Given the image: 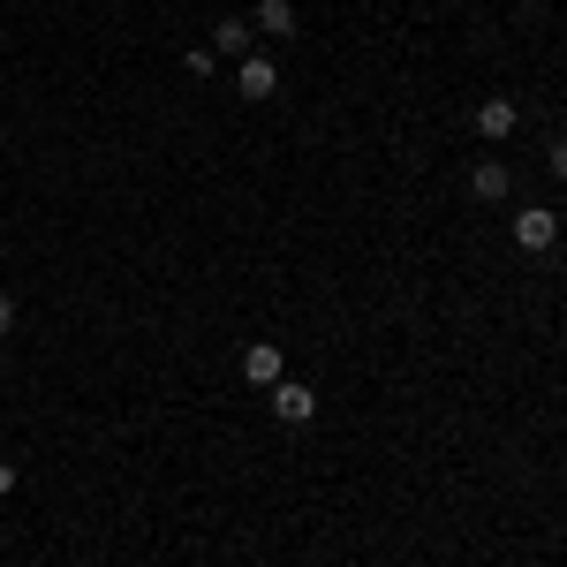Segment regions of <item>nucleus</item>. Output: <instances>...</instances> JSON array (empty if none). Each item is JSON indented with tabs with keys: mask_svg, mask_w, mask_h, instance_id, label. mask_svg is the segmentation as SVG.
<instances>
[{
	"mask_svg": "<svg viewBox=\"0 0 567 567\" xmlns=\"http://www.w3.org/2000/svg\"><path fill=\"white\" fill-rule=\"evenodd\" d=\"M523 130V106H515V99H484L477 106V136L484 144H499V136H515Z\"/></svg>",
	"mask_w": 567,
	"mask_h": 567,
	"instance_id": "obj_5",
	"label": "nucleus"
},
{
	"mask_svg": "<svg viewBox=\"0 0 567 567\" xmlns=\"http://www.w3.org/2000/svg\"><path fill=\"white\" fill-rule=\"evenodd\" d=\"M243 379H250V386H280V379H288V355L272 349V341H250V349H243Z\"/></svg>",
	"mask_w": 567,
	"mask_h": 567,
	"instance_id": "obj_2",
	"label": "nucleus"
},
{
	"mask_svg": "<svg viewBox=\"0 0 567 567\" xmlns=\"http://www.w3.org/2000/svg\"><path fill=\"white\" fill-rule=\"evenodd\" d=\"M507 189H515V167H499V159H477V167H470V197H484V205H499Z\"/></svg>",
	"mask_w": 567,
	"mask_h": 567,
	"instance_id": "obj_6",
	"label": "nucleus"
},
{
	"mask_svg": "<svg viewBox=\"0 0 567 567\" xmlns=\"http://www.w3.org/2000/svg\"><path fill=\"white\" fill-rule=\"evenodd\" d=\"M250 45H258V31H250L243 16H219V23H213V53H227V61H243Z\"/></svg>",
	"mask_w": 567,
	"mask_h": 567,
	"instance_id": "obj_7",
	"label": "nucleus"
},
{
	"mask_svg": "<svg viewBox=\"0 0 567 567\" xmlns=\"http://www.w3.org/2000/svg\"><path fill=\"white\" fill-rule=\"evenodd\" d=\"M250 31H265V39H296V0H258V23Z\"/></svg>",
	"mask_w": 567,
	"mask_h": 567,
	"instance_id": "obj_8",
	"label": "nucleus"
},
{
	"mask_svg": "<svg viewBox=\"0 0 567 567\" xmlns=\"http://www.w3.org/2000/svg\"><path fill=\"white\" fill-rule=\"evenodd\" d=\"M272 416H280V424H310V416H318V393H310L303 379H280V386H272Z\"/></svg>",
	"mask_w": 567,
	"mask_h": 567,
	"instance_id": "obj_3",
	"label": "nucleus"
},
{
	"mask_svg": "<svg viewBox=\"0 0 567 567\" xmlns=\"http://www.w3.org/2000/svg\"><path fill=\"white\" fill-rule=\"evenodd\" d=\"M8 326H16V296L0 288V341H8Z\"/></svg>",
	"mask_w": 567,
	"mask_h": 567,
	"instance_id": "obj_10",
	"label": "nucleus"
},
{
	"mask_svg": "<svg viewBox=\"0 0 567 567\" xmlns=\"http://www.w3.org/2000/svg\"><path fill=\"white\" fill-rule=\"evenodd\" d=\"M0 371H8V349H0Z\"/></svg>",
	"mask_w": 567,
	"mask_h": 567,
	"instance_id": "obj_12",
	"label": "nucleus"
},
{
	"mask_svg": "<svg viewBox=\"0 0 567 567\" xmlns=\"http://www.w3.org/2000/svg\"><path fill=\"white\" fill-rule=\"evenodd\" d=\"M8 492H16V462H0V499H8Z\"/></svg>",
	"mask_w": 567,
	"mask_h": 567,
	"instance_id": "obj_11",
	"label": "nucleus"
},
{
	"mask_svg": "<svg viewBox=\"0 0 567 567\" xmlns=\"http://www.w3.org/2000/svg\"><path fill=\"white\" fill-rule=\"evenodd\" d=\"M235 84H243V99H272V91H280L272 53H243V61H235Z\"/></svg>",
	"mask_w": 567,
	"mask_h": 567,
	"instance_id": "obj_4",
	"label": "nucleus"
},
{
	"mask_svg": "<svg viewBox=\"0 0 567 567\" xmlns=\"http://www.w3.org/2000/svg\"><path fill=\"white\" fill-rule=\"evenodd\" d=\"M515 243H523V250H553V243H560V213H553V205H523V213H515Z\"/></svg>",
	"mask_w": 567,
	"mask_h": 567,
	"instance_id": "obj_1",
	"label": "nucleus"
},
{
	"mask_svg": "<svg viewBox=\"0 0 567 567\" xmlns=\"http://www.w3.org/2000/svg\"><path fill=\"white\" fill-rule=\"evenodd\" d=\"M545 175H553V182H567V136L553 144V152H545Z\"/></svg>",
	"mask_w": 567,
	"mask_h": 567,
	"instance_id": "obj_9",
	"label": "nucleus"
}]
</instances>
